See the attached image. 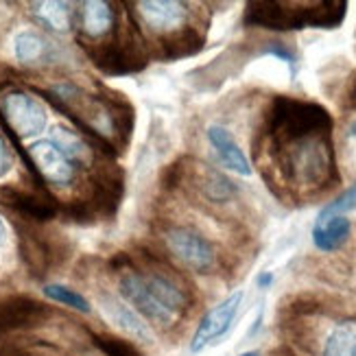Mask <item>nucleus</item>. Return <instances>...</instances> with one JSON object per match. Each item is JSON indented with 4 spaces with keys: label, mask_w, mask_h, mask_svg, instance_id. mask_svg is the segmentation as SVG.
Returning a JSON list of instances; mask_svg holds the SVG:
<instances>
[{
    "label": "nucleus",
    "mask_w": 356,
    "mask_h": 356,
    "mask_svg": "<svg viewBox=\"0 0 356 356\" xmlns=\"http://www.w3.org/2000/svg\"><path fill=\"white\" fill-rule=\"evenodd\" d=\"M44 293H46V298H51L57 304L70 306V308H74V311H81V313H90L88 300L81 296V293H76L74 289H68L64 284H46Z\"/></svg>",
    "instance_id": "nucleus-23"
},
{
    "label": "nucleus",
    "mask_w": 356,
    "mask_h": 356,
    "mask_svg": "<svg viewBox=\"0 0 356 356\" xmlns=\"http://www.w3.org/2000/svg\"><path fill=\"white\" fill-rule=\"evenodd\" d=\"M136 7L140 20L151 31L171 35L184 26L186 7L175 0H143V3H136Z\"/></svg>",
    "instance_id": "nucleus-11"
},
{
    "label": "nucleus",
    "mask_w": 356,
    "mask_h": 356,
    "mask_svg": "<svg viewBox=\"0 0 356 356\" xmlns=\"http://www.w3.org/2000/svg\"><path fill=\"white\" fill-rule=\"evenodd\" d=\"M53 143L74 162V166L92 162V147L76 131L66 129V127H55Z\"/></svg>",
    "instance_id": "nucleus-19"
},
{
    "label": "nucleus",
    "mask_w": 356,
    "mask_h": 356,
    "mask_svg": "<svg viewBox=\"0 0 356 356\" xmlns=\"http://www.w3.org/2000/svg\"><path fill=\"white\" fill-rule=\"evenodd\" d=\"M51 99L57 107H61L68 116H72L79 125L97 134L101 140H114L125 145L134 129V107L120 99L118 95L112 99L88 95L81 88L72 83H59L51 90Z\"/></svg>",
    "instance_id": "nucleus-2"
},
{
    "label": "nucleus",
    "mask_w": 356,
    "mask_h": 356,
    "mask_svg": "<svg viewBox=\"0 0 356 356\" xmlns=\"http://www.w3.org/2000/svg\"><path fill=\"white\" fill-rule=\"evenodd\" d=\"M35 15L53 31H64L70 29L72 24V9L68 3H55V0H49V3H35Z\"/></svg>",
    "instance_id": "nucleus-21"
},
{
    "label": "nucleus",
    "mask_w": 356,
    "mask_h": 356,
    "mask_svg": "<svg viewBox=\"0 0 356 356\" xmlns=\"http://www.w3.org/2000/svg\"><path fill=\"white\" fill-rule=\"evenodd\" d=\"M273 282V275L271 273H262L260 277H258V284L262 286V289H265V286H269Z\"/></svg>",
    "instance_id": "nucleus-27"
},
{
    "label": "nucleus",
    "mask_w": 356,
    "mask_h": 356,
    "mask_svg": "<svg viewBox=\"0 0 356 356\" xmlns=\"http://www.w3.org/2000/svg\"><path fill=\"white\" fill-rule=\"evenodd\" d=\"M348 134H350L352 138H356V120H354L352 125H350V131H348Z\"/></svg>",
    "instance_id": "nucleus-29"
},
{
    "label": "nucleus",
    "mask_w": 356,
    "mask_h": 356,
    "mask_svg": "<svg viewBox=\"0 0 356 356\" xmlns=\"http://www.w3.org/2000/svg\"><path fill=\"white\" fill-rule=\"evenodd\" d=\"M356 208V184H352L350 188L346 193L339 195L334 201H330V204L323 208L319 212V216H332V214H343L348 210H354Z\"/></svg>",
    "instance_id": "nucleus-25"
},
{
    "label": "nucleus",
    "mask_w": 356,
    "mask_h": 356,
    "mask_svg": "<svg viewBox=\"0 0 356 356\" xmlns=\"http://www.w3.org/2000/svg\"><path fill=\"white\" fill-rule=\"evenodd\" d=\"M323 356H356V321H346L328 334Z\"/></svg>",
    "instance_id": "nucleus-20"
},
{
    "label": "nucleus",
    "mask_w": 356,
    "mask_h": 356,
    "mask_svg": "<svg viewBox=\"0 0 356 356\" xmlns=\"http://www.w3.org/2000/svg\"><path fill=\"white\" fill-rule=\"evenodd\" d=\"M166 245L171 254L184 262L186 267L206 273L214 267V250L208 238H204L199 232L191 227H171L166 232Z\"/></svg>",
    "instance_id": "nucleus-7"
},
{
    "label": "nucleus",
    "mask_w": 356,
    "mask_h": 356,
    "mask_svg": "<svg viewBox=\"0 0 356 356\" xmlns=\"http://www.w3.org/2000/svg\"><path fill=\"white\" fill-rule=\"evenodd\" d=\"M38 175L53 186H68L74 179V162L53 140H38L26 149Z\"/></svg>",
    "instance_id": "nucleus-8"
},
{
    "label": "nucleus",
    "mask_w": 356,
    "mask_h": 356,
    "mask_svg": "<svg viewBox=\"0 0 356 356\" xmlns=\"http://www.w3.org/2000/svg\"><path fill=\"white\" fill-rule=\"evenodd\" d=\"M103 311H105L107 319L114 321L116 326L122 328L125 332L134 334L136 339H140V341H149V339H151L147 323L138 317V313L134 311L131 306L120 304V302H116L112 298H103Z\"/></svg>",
    "instance_id": "nucleus-16"
},
{
    "label": "nucleus",
    "mask_w": 356,
    "mask_h": 356,
    "mask_svg": "<svg viewBox=\"0 0 356 356\" xmlns=\"http://www.w3.org/2000/svg\"><path fill=\"white\" fill-rule=\"evenodd\" d=\"M11 171V151L7 147V140L0 136V177H5Z\"/></svg>",
    "instance_id": "nucleus-26"
},
{
    "label": "nucleus",
    "mask_w": 356,
    "mask_h": 356,
    "mask_svg": "<svg viewBox=\"0 0 356 356\" xmlns=\"http://www.w3.org/2000/svg\"><path fill=\"white\" fill-rule=\"evenodd\" d=\"M208 140L214 147L216 156L221 158V162L227 168H232V171L238 173V175H252V164H250V160H247L243 149L236 145V140L232 138V134L225 127L212 125L208 129Z\"/></svg>",
    "instance_id": "nucleus-13"
},
{
    "label": "nucleus",
    "mask_w": 356,
    "mask_h": 356,
    "mask_svg": "<svg viewBox=\"0 0 356 356\" xmlns=\"http://www.w3.org/2000/svg\"><path fill=\"white\" fill-rule=\"evenodd\" d=\"M238 356H260L258 352H245V354H238Z\"/></svg>",
    "instance_id": "nucleus-30"
},
{
    "label": "nucleus",
    "mask_w": 356,
    "mask_h": 356,
    "mask_svg": "<svg viewBox=\"0 0 356 356\" xmlns=\"http://www.w3.org/2000/svg\"><path fill=\"white\" fill-rule=\"evenodd\" d=\"M346 0H317V3H282V0H256L247 3L243 22L271 31L293 29H337L346 20Z\"/></svg>",
    "instance_id": "nucleus-3"
},
{
    "label": "nucleus",
    "mask_w": 356,
    "mask_h": 356,
    "mask_svg": "<svg viewBox=\"0 0 356 356\" xmlns=\"http://www.w3.org/2000/svg\"><path fill=\"white\" fill-rule=\"evenodd\" d=\"M201 191L204 195L210 199V201H227L232 195L236 193L234 184H232L225 175H221L219 171H214V168H208L206 175H204V184H201Z\"/></svg>",
    "instance_id": "nucleus-22"
},
{
    "label": "nucleus",
    "mask_w": 356,
    "mask_h": 356,
    "mask_svg": "<svg viewBox=\"0 0 356 356\" xmlns=\"http://www.w3.org/2000/svg\"><path fill=\"white\" fill-rule=\"evenodd\" d=\"M241 302H243V293L236 291V293H232L229 298H225L221 304H216L212 311L199 321V326L193 334V341H191V350L201 352L208 346H214L219 341V339L232 328V323H234Z\"/></svg>",
    "instance_id": "nucleus-9"
},
{
    "label": "nucleus",
    "mask_w": 356,
    "mask_h": 356,
    "mask_svg": "<svg viewBox=\"0 0 356 356\" xmlns=\"http://www.w3.org/2000/svg\"><path fill=\"white\" fill-rule=\"evenodd\" d=\"M0 118L7 125L9 134L26 140V138H33L44 131L49 116L35 97L26 95V92H9L0 99Z\"/></svg>",
    "instance_id": "nucleus-4"
},
{
    "label": "nucleus",
    "mask_w": 356,
    "mask_h": 356,
    "mask_svg": "<svg viewBox=\"0 0 356 356\" xmlns=\"http://www.w3.org/2000/svg\"><path fill=\"white\" fill-rule=\"evenodd\" d=\"M97 348H101L107 356H145L134 343L125 341V339L110 337V334H97L95 337Z\"/></svg>",
    "instance_id": "nucleus-24"
},
{
    "label": "nucleus",
    "mask_w": 356,
    "mask_h": 356,
    "mask_svg": "<svg viewBox=\"0 0 356 356\" xmlns=\"http://www.w3.org/2000/svg\"><path fill=\"white\" fill-rule=\"evenodd\" d=\"M90 55L95 59V64L107 74L140 72L147 66V59H149L134 31H129L127 35H120L105 44H99L97 49L90 51Z\"/></svg>",
    "instance_id": "nucleus-5"
},
{
    "label": "nucleus",
    "mask_w": 356,
    "mask_h": 356,
    "mask_svg": "<svg viewBox=\"0 0 356 356\" xmlns=\"http://www.w3.org/2000/svg\"><path fill=\"white\" fill-rule=\"evenodd\" d=\"M5 243H7V227H5L3 219H0V250L5 247Z\"/></svg>",
    "instance_id": "nucleus-28"
},
{
    "label": "nucleus",
    "mask_w": 356,
    "mask_h": 356,
    "mask_svg": "<svg viewBox=\"0 0 356 356\" xmlns=\"http://www.w3.org/2000/svg\"><path fill=\"white\" fill-rule=\"evenodd\" d=\"M49 317V308L26 296H13L0 302V334L31 328Z\"/></svg>",
    "instance_id": "nucleus-10"
},
{
    "label": "nucleus",
    "mask_w": 356,
    "mask_h": 356,
    "mask_svg": "<svg viewBox=\"0 0 356 356\" xmlns=\"http://www.w3.org/2000/svg\"><path fill=\"white\" fill-rule=\"evenodd\" d=\"M204 49V35L193 26H181L175 33H171L162 44L164 59H181L191 57Z\"/></svg>",
    "instance_id": "nucleus-17"
},
{
    "label": "nucleus",
    "mask_w": 356,
    "mask_h": 356,
    "mask_svg": "<svg viewBox=\"0 0 356 356\" xmlns=\"http://www.w3.org/2000/svg\"><path fill=\"white\" fill-rule=\"evenodd\" d=\"M118 293L122 296V300L127 302V306H131L136 313H140L143 317H147L149 321L158 323V326H171V323L177 319L164 304H160V300L149 291V286L145 284V277L140 271L136 269H127L118 277Z\"/></svg>",
    "instance_id": "nucleus-6"
},
{
    "label": "nucleus",
    "mask_w": 356,
    "mask_h": 356,
    "mask_svg": "<svg viewBox=\"0 0 356 356\" xmlns=\"http://www.w3.org/2000/svg\"><path fill=\"white\" fill-rule=\"evenodd\" d=\"M332 127V116L319 103L275 97L254 153L265 156L275 179L291 193L317 195L337 181Z\"/></svg>",
    "instance_id": "nucleus-1"
},
{
    "label": "nucleus",
    "mask_w": 356,
    "mask_h": 356,
    "mask_svg": "<svg viewBox=\"0 0 356 356\" xmlns=\"http://www.w3.org/2000/svg\"><path fill=\"white\" fill-rule=\"evenodd\" d=\"M5 204L13 206L15 210H20L26 216L33 219H51L57 212V204L51 195H46L42 191H26V188H5L3 191Z\"/></svg>",
    "instance_id": "nucleus-12"
},
{
    "label": "nucleus",
    "mask_w": 356,
    "mask_h": 356,
    "mask_svg": "<svg viewBox=\"0 0 356 356\" xmlns=\"http://www.w3.org/2000/svg\"><path fill=\"white\" fill-rule=\"evenodd\" d=\"M350 229V219H346L343 214L317 216V223L313 227V243L321 252H334L348 241Z\"/></svg>",
    "instance_id": "nucleus-14"
},
{
    "label": "nucleus",
    "mask_w": 356,
    "mask_h": 356,
    "mask_svg": "<svg viewBox=\"0 0 356 356\" xmlns=\"http://www.w3.org/2000/svg\"><path fill=\"white\" fill-rule=\"evenodd\" d=\"M79 24L83 35L97 40L107 35L116 26V13L110 3L90 0V3H83V9L79 13Z\"/></svg>",
    "instance_id": "nucleus-15"
},
{
    "label": "nucleus",
    "mask_w": 356,
    "mask_h": 356,
    "mask_svg": "<svg viewBox=\"0 0 356 356\" xmlns=\"http://www.w3.org/2000/svg\"><path fill=\"white\" fill-rule=\"evenodd\" d=\"M49 51H51L49 42H46L40 33H35V31H22V33H18L13 40L15 57H18V61L29 64V66L44 61L49 57Z\"/></svg>",
    "instance_id": "nucleus-18"
}]
</instances>
